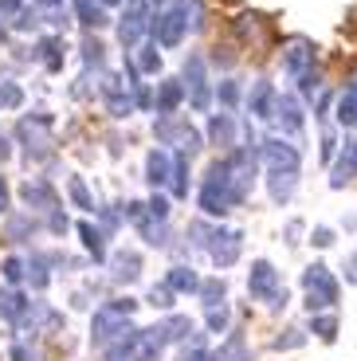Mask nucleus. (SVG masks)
I'll return each mask as SVG.
<instances>
[{
    "label": "nucleus",
    "mask_w": 357,
    "mask_h": 361,
    "mask_svg": "<svg viewBox=\"0 0 357 361\" xmlns=\"http://www.w3.org/2000/svg\"><path fill=\"white\" fill-rule=\"evenodd\" d=\"M200 27V0H165L153 20L150 36L157 39V47H181L188 32Z\"/></svg>",
    "instance_id": "f257e3e1"
},
{
    "label": "nucleus",
    "mask_w": 357,
    "mask_h": 361,
    "mask_svg": "<svg viewBox=\"0 0 357 361\" xmlns=\"http://www.w3.org/2000/svg\"><path fill=\"white\" fill-rule=\"evenodd\" d=\"M134 314H138V298H110L95 310L90 318V345L107 350L110 342H118L122 334L134 330Z\"/></svg>",
    "instance_id": "f03ea898"
},
{
    "label": "nucleus",
    "mask_w": 357,
    "mask_h": 361,
    "mask_svg": "<svg viewBox=\"0 0 357 361\" xmlns=\"http://www.w3.org/2000/svg\"><path fill=\"white\" fill-rule=\"evenodd\" d=\"M197 200H200V212H205V216H216V220H220L224 212H232V208L243 204L240 189H236V180H232V169H228L224 157L208 165L205 185H200V197Z\"/></svg>",
    "instance_id": "7ed1b4c3"
},
{
    "label": "nucleus",
    "mask_w": 357,
    "mask_h": 361,
    "mask_svg": "<svg viewBox=\"0 0 357 361\" xmlns=\"http://www.w3.org/2000/svg\"><path fill=\"white\" fill-rule=\"evenodd\" d=\"M157 0H130L122 8V20H118V44L122 47H142V39L153 32V20H157Z\"/></svg>",
    "instance_id": "20e7f679"
},
{
    "label": "nucleus",
    "mask_w": 357,
    "mask_h": 361,
    "mask_svg": "<svg viewBox=\"0 0 357 361\" xmlns=\"http://www.w3.org/2000/svg\"><path fill=\"white\" fill-rule=\"evenodd\" d=\"M181 82H185V99L193 110H208L212 106V82H208V63L200 51H188L181 63Z\"/></svg>",
    "instance_id": "39448f33"
},
{
    "label": "nucleus",
    "mask_w": 357,
    "mask_h": 361,
    "mask_svg": "<svg viewBox=\"0 0 357 361\" xmlns=\"http://www.w3.org/2000/svg\"><path fill=\"white\" fill-rule=\"evenodd\" d=\"M259 161H263L267 173H291V177H298V169H303L298 145L286 142V137H263L259 142Z\"/></svg>",
    "instance_id": "423d86ee"
},
{
    "label": "nucleus",
    "mask_w": 357,
    "mask_h": 361,
    "mask_svg": "<svg viewBox=\"0 0 357 361\" xmlns=\"http://www.w3.org/2000/svg\"><path fill=\"white\" fill-rule=\"evenodd\" d=\"M47 126H52V114H28V118H20L16 137H20V145H24L28 161H47V157H52V145H47V137L40 134V130H47Z\"/></svg>",
    "instance_id": "0eeeda50"
},
{
    "label": "nucleus",
    "mask_w": 357,
    "mask_h": 361,
    "mask_svg": "<svg viewBox=\"0 0 357 361\" xmlns=\"http://www.w3.org/2000/svg\"><path fill=\"white\" fill-rule=\"evenodd\" d=\"M303 290L306 295H318L326 307H338V295H341V283L330 267L322 259H314L310 267H303Z\"/></svg>",
    "instance_id": "6e6552de"
},
{
    "label": "nucleus",
    "mask_w": 357,
    "mask_h": 361,
    "mask_svg": "<svg viewBox=\"0 0 357 361\" xmlns=\"http://www.w3.org/2000/svg\"><path fill=\"white\" fill-rule=\"evenodd\" d=\"M243 252V232L240 228H216L212 232V244H208V259H212L216 271H228L240 263Z\"/></svg>",
    "instance_id": "1a4fd4ad"
},
{
    "label": "nucleus",
    "mask_w": 357,
    "mask_h": 361,
    "mask_svg": "<svg viewBox=\"0 0 357 361\" xmlns=\"http://www.w3.org/2000/svg\"><path fill=\"white\" fill-rule=\"evenodd\" d=\"M283 287V279H279V267L271 259H255L248 267V295L259 298V302H267L275 290Z\"/></svg>",
    "instance_id": "9d476101"
},
{
    "label": "nucleus",
    "mask_w": 357,
    "mask_h": 361,
    "mask_svg": "<svg viewBox=\"0 0 357 361\" xmlns=\"http://www.w3.org/2000/svg\"><path fill=\"white\" fill-rule=\"evenodd\" d=\"M310 71H314V44L310 39H291V44L283 47V75L303 82Z\"/></svg>",
    "instance_id": "9b49d317"
},
{
    "label": "nucleus",
    "mask_w": 357,
    "mask_h": 361,
    "mask_svg": "<svg viewBox=\"0 0 357 361\" xmlns=\"http://www.w3.org/2000/svg\"><path fill=\"white\" fill-rule=\"evenodd\" d=\"M153 134L161 137V142H169V145H181L185 154H193V149H200V130H193L188 122H177V118H157L153 122Z\"/></svg>",
    "instance_id": "f8f14e48"
},
{
    "label": "nucleus",
    "mask_w": 357,
    "mask_h": 361,
    "mask_svg": "<svg viewBox=\"0 0 357 361\" xmlns=\"http://www.w3.org/2000/svg\"><path fill=\"white\" fill-rule=\"evenodd\" d=\"M271 122L283 137H298L303 134V102L295 94H279L275 99V110H271Z\"/></svg>",
    "instance_id": "ddd939ff"
},
{
    "label": "nucleus",
    "mask_w": 357,
    "mask_h": 361,
    "mask_svg": "<svg viewBox=\"0 0 357 361\" xmlns=\"http://www.w3.org/2000/svg\"><path fill=\"white\" fill-rule=\"evenodd\" d=\"M353 180H357V134H349L330 165V189H346Z\"/></svg>",
    "instance_id": "4468645a"
},
{
    "label": "nucleus",
    "mask_w": 357,
    "mask_h": 361,
    "mask_svg": "<svg viewBox=\"0 0 357 361\" xmlns=\"http://www.w3.org/2000/svg\"><path fill=\"white\" fill-rule=\"evenodd\" d=\"M102 99H107V110L114 118H126V114H134V94L126 90L122 75H102Z\"/></svg>",
    "instance_id": "2eb2a0df"
},
{
    "label": "nucleus",
    "mask_w": 357,
    "mask_h": 361,
    "mask_svg": "<svg viewBox=\"0 0 357 361\" xmlns=\"http://www.w3.org/2000/svg\"><path fill=\"white\" fill-rule=\"evenodd\" d=\"M20 197H24L28 208H36V212H52V208H59V197H55V189L47 185L44 177H32L20 185Z\"/></svg>",
    "instance_id": "dca6fc26"
},
{
    "label": "nucleus",
    "mask_w": 357,
    "mask_h": 361,
    "mask_svg": "<svg viewBox=\"0 0 357 361\" xmlns=\"http://www.w3.org/2000/svg\"><path fill=\"white\" fill-rule=\"evenodd\" d=\"M110 275H114L118 287H134V283L142 279V255L130 252V247L114 252V259H110Z\"/></svg>",
    "instance_id": "f3484780"
},
{
    "label": "nucleus",
    "mask_w": 357,
    "mask_h": 361,
    "mask_svg": "<svg viewBox=\"0 0 357 361\" xmlns=\"http://www.w3.org/2000/svg\"><path fill=\"white\" fill-rule=\"evenodd\" d=\"M205 137L212 145H220V149H236V118L228 110H216L205 126Z\"/></svg>",
    "instance_id": "a211bd4d"
},
{
    "label": "nucleus",
    "mask_w": 357,
    "mask_h": 361,
    "mask_svg": "<svg viewBox=\"0 0 357 361\" xmlns=\"http://www.w3.org/2000/svg\"><path fill=\"white\" fill-rule=\"evenodd\" d=\"M75 232H79L83 247H87V255H90V263H107L110 259V255H107V228L90 224V220H79Z\"/></svg>",
    "instance_id": "6ab92c4d"
},
{
    "label": "nucleus",
    "mask_w": 357,
    "mask_h": 361,
    "mask_svg": "<svg viewBox=\"0 0 357 361\" xmlns=\"http://www.w3.org/2000/svg\"><path fill=\"white\" fill-rule=\"evenodd\" d=\"M275 99H279L275 82H271V79H259L255 87L248 90V110H251V118H263V122H267L271 110H275Z\"/></svg>",
    "instance_id": "aec40b11"
},
{
    "label": "nucleus",
    "mask_w": 357,
    "mask_h": 361,
    "mask_svg": "<svg viewBox=\"0 0 357 361\" xmlns=\"http://www.w3.org/2000/svg\"><path fill=\"white\" fill-rule=\"evenodd\" d=\"M181 102H185V82L181 79H161L157 99H153V110H157L161 118H173L181 110Z\"/></svg>",
    "instance_id": "412c9836"
},
{
    "label": "nucleus",
    "mask_w": 357,
    "mask_h": 361,
    "mask_svg": "<svg viewBox=\"0 0 357 361\" xmlns=\"http://www.w3.org/2000/svg\"><path fill=\"white\" fill-rule=\"evenodd\" d=\"M145 180H150L153 189H165L173 180V154L169 149H150V157H145Z\"/></svg>",
    "instance_id": "4be33fe9"
},
{
    "label": "nucleus",
    "mask_w": 357,
    "mask_h": 361,
    "mask_svg": "<svg viewBox=\"0 0 357 361\" xmlns=\"http://www.w3.org/2000/svg\"><path fill=\"white\" fill-rule=\"evenodd\" d=\"M157 334L165 345H185L193 338V318L188 314H169L165 322H157Z\"/></svg>",
    "instance_id": "5701e85b"
},
{
    "label": "nucleus",
    "mask_w": 357,
    "mask_h": 361,
    "mask_svg": "<svg viewBox=\"0 0 357 361\" xmlns=\"http://www.w3.org/2000/svg\"><path fill=\"white\" fill-rule=\"evenodd\" d=\"M32 59H40L52 75H59L63 71V36H44L32 47Z\"/></svg>",
    "instance_id": "b1692460"
},
{
    "label": "nucleus",
    "mask_w": 357,
    "mask_h": 361,
    "mask_svg": "<svg viewBox=\"0 0 357 361\" xmlns=\"http://www.w3.org/2000/svg\"><path fill=\"white\" fill-rule=\"evenodd\" d=\"M334 118H338V126L357 130V75L346 82V90L338 94V106H334Z\"/></svg>",
    "instance_id": "393cba45"
},
{
    "label": "nucleus",
    "mask_w": 357,
    "mask_h": 361,
    "mask_svg": "<svg viewBox=\"0 0 357 361\" xmlns=\"http://www.w3.org/2000/svg\"><path fill=\"white\" fill-rule=\"evenodd\" d=\"M165 283H169L177 295H200V283H205V279H200V275L188 267V263H177V267H169Z\"/></svg>",
    "instance_id": "a878e982"
},
{
    "label": "nucleus",
    "mask_w": 357,
    "mask_h": 361,
    "mask_svg": "<svg viewBox=\"0 0 357 361\" xmlns=\"http://www.w3.org/2000/svg\"><path fill=\"white\" fill-rule=\"evenodd\" d=\"M75 16L83 27H107L110 24V8L102 0H75Z\"/></svg>",
    "instance_id": "bb28decb"
},
{
    "label": "nucleus",
    "mask_w": 357,
    "mask_h": 361,
    "mask_svg": "<svg viewBox=\"0 0 357 361\" xmlns=\"http://www.w3.org/2000/svg\"><path fill=\"white\" fill-rule=\"evenodd\" d=\"M67 197H71V204L83 208V212H99V204H95V192H90V185L79 177V173H71V177H67Z\"/></svg>",
    "instance_id": "cd10ccee"
},
{
    "label": "nucleus",
    "mask_w": 357,
    "mask_h": 361,
    "mask_svg": "<svg viewBox=\"0 0 357 361\" xmlns=\"http://www.w3.org/2000/svg\"><path fill=\"white\" fill-rule=\"evenodd\" d=\"M298 189V177H291V173H267V192L275 204H286V200L295 197Z\"/></svg>",
    "instance_id": "c85d7f7f"
},
{
    "label": "nucleus",
    "mask_w": 357,
    "mask_h": 361,
    "mask_svg": "<svg viewBox=\"0 0 357 361\" xmlns=\"http://www.w3.org/2000/svg\"><path fill=\"white\" fill-rule=\"evenodd\" d=\"M52 283V255H28V287L44 290Z\"/></svg>",
    "instance_id": "c756f323"
},
{
    "label": "nucleus",
    "mask_w": 357,
    "mask_h": 361,
    "mask_svg": "<svg viewBox=\"0 0 357 361\" xmlns=\"http://www.w3.org/2000/svg\"><path fill=\"white\" fill-rule=\"evenodd\" d=\"M0 283H8V287L28 283V259H20V255H4V259H0Z\"/></svg>",
    "instance_id": "7c9ffc66"
},
{
    "label": "nucleus",
    "mask_w": 357,
    "mask_h": 361,
    "mask_svg": "<svg viewBox=\"0 0 357 361\" xmlns=\"http://www.w3.org/2000/svg\"><path fill=\"white\" fill-rule=\"evenodd\" d=\"M188 189H193V180H188V154L173 157V180H169V192L177 200L188 197Z\"/></svg>",
    "instance_id": "2f4dec72"
},
{
    "label": "nucleus",
    "mask_w": 357,
    "mask_h": 361,
    "mask_svg": "<svg viewBox=\"0 0 357 361\" xmlns=\"http://www.w3.org/2000/svg\"><path fill=\"white\" fill-rule=\"evenodd\" d=\"M138 75H161V51H157V39L138 47V63H134Z\"/></svg>",
    "instance_id": "473e14b6"
},
{
    "label": "nucleus",
    "mask_w": 357,
    "mask_h": 361,
    "mask_svg": "<svg viewBox=\"0 0 357 361\" xmlns=\"http://www.w3.org/2000/svg\"><path fill=\"white\" fill-rule=\"evenodd\" d=\"M338 318L334 314H310V334L318 338V342H326V345H334L338 342Z\"/></svg>",
    "instance_id": "72a5a7b5"
},
{
    "label": "nucleus",
    "mask_w": 357,
    "mask_h": 361,
    "mask_svg": "<svg viewBox=\"0 0 357 361\" xmlns=\"http://www.w3.org/2000/svg\"><path fill=\"white\" fill-rule=\"evenodd\" d=\"M200 302H205V310L228 302V283H224V275H212V279L200 283Z\"/></svg>",
    "instance_id": "f704fd0d"
},
{
    "label": "nucleus",
    "mask_w": 357,
    "mask_h": 361,
    "mask_svg": "<svg viewBox=\"0 0 357 361\" xmlns=\"http://www.w3.org/2000/svg\"><path fill=\"white\" fill-rule=\"evenodd\" d=\"M228 322H232V310H228V302H220V307H208V310H205L208 334H228Z\"/></svg>",
    "instance_id": "c9c22d12"
},
{
    "label": "nucleus",
    "mask_w": 357,
    "mask_h": 361,
    "mask_svg": "<svg viewBox=\"0 0 357 361\" xmlns=\"http://www.w3.org/2000/svg\"><path fill=\"white\" fill-rule=\"evenodd\" d=\"M145 302H150V307H157V310H173V302H177V290H173L169 283H153L150 295H145Z\"/></svg>",
    "instance_id": "e433bc0d"
},
{
    "label": "nucleus",
    "mask_w": 357,
    "mask_h": 361,
    "mask_svg": "<svg viewBox=\"0 0 357 361\" xmlns=\"http://www.w3.org/2000/svg\"><path fill=\"white\" fill-rule=\"evenodd\" d=\"M216 102H220L224 110H236V106H240V82H236V79H224L220 87H216Z\"/></svg>",
    "instance_id": "4c0bfd02"
},
{
    "label": "nucleus",
    "mask_w": 357,
    "mask_h": 361,
    "mask_svg": "<svg viewBox=\"0 0 357 361\" xmlns=\"http://www.w3.org/2000/svg\"><path fill=\"white\" fill-rule=\"evenodd\" d=\"M20 102H24V90L12 79H0V110H16Z\"/></svg>",
    "instance_id": "58836bf2"
},
{
    "label": "nucleus",
    "mask_w": 357,
    "mask_h": 361,
    "mask_svg": "<svg viewBox=\"0 0 357 361\" xmlns=\"http://www.w3.org/2000/svg\"><path fill=\"white\" fill-rule=\"evenodd\" d=\"M32 232H36V220H24V216H12L8 220V240H12V244H24Z\"/></svg>",
    "instance_id": "ea45409f"
},
{
    "label": "nucleus",
    "mask_w": 357,
    "mask_h": 361,
    "mask_svg": "<svg viewBox=\"0 0 357 361\" xmlns=\"http://www.w3.org/2000/svg\"><path fill=\"white\" fill-rule=\"evenodd\" d=\"M145 212H150V220H169V197L153 192V197L145 200Z\"/></svg>",
    "instance_id": "a19ab883"
},
{
    "label": "nucleus",
    "mask_w": 357,
    "mask_h": 361,
    "mask_svg": "<svg viewBox=\"0 0 357 361\" xmlns=\"http://www.w3.org/2000/svg\"><path fill=\"white\" fill-rule=\"evenodd\" d=\"M102 59H107L102 44H99V39H87V44H83V63H87V67H102Z\"/></svg>",
    "instance_id": "79ce46f5"
},
{
    "label": "nucleus",
    "mask_w": 357,
    "mask_h": 361,
    "mask_svg": "<svg viewBox=\"0 0 357 361\" xmlns=\"http://www.w3.org/2000/svg\"><path fill=\"white\" fill-rule=\"evenodd\" d=\"M8 357L12 361H40V350H36V345H24V342H12L8 345Z\"/></svg>",
    "instance_id": "37998d69"
},
{
    "label": "nucleus",
    "mask_w": 357,
    "mask_h": 361,
    "mask_svg": "<svg viewBox=\"0 0 357 361\" xmlns=\"http://www.w3.org/2000/svg\"><path fill=\"white\" fill-rule=\"evenodd\" d=\"M303 342H306V334H303V330H286V334H283V338H275L271 345H275V350H298Z\"/></svg>",
    "instance_id": "c03bdc74"
},
{
    "label": "nucleus",
    "mask_w": 357,
    "mask_h": 361,
    "mask_svg": "<svg viewBox=\"0 0 357 361\" xmlns=\"http://www.w3.org/2000/svg\"><path fill=\"white\" fill-rule=\"evenodd\" d=\"M310 244L314 247H334V228H326V224L310 228Z\"/></svg>",
    "instance_id": "a18cd8bd"
},
{
    "label": "nucleus",
    "mask_w": 357,
    "mask_h": 361,
    "mask_svg": "<svg viewBox=\"0 0 357 361\" xmlns=\"http://www.w3.org/2000/svg\"><path fill=\"white\" fill-rule=\"evenodd\" d=\"M153 99H157V94H153L145 82H138V87H134V106L138 110H153Z\"/></svg>",
    "instance_id": "49530a36"
},
{
    "label": "nucleus",
    "mask_w": 357,
    "mask_h": 361,
    "mask_svg": "<svg viewBox=\"0 0 357 361\" xmlns=\"http://www.w3.org/2000/svg\"><path fill=\"white\" fill-rule=\"evenodd\" d=\"M318 154H322V161H330V165H334V157H338V137H334L330 130L322 134V149H318Z\"/></svg>",
    "instance_id": "de8ad7c7"
},
{
    "label": "nucleus",
    "mask_w": 357,
    "mask_h": 361,
    "mask_svg": "<svg viewBox=\"0 0 357 361\" xmlns=\"http://www.w3.org/2000/svg\"><path fill=\"white\" fill-rule=\"evenodd\" d=\"M47 228H52L55 235H63V232H67L71 224H67V216H63L59 208H52V212H47Z\"/></svg>",
    "instance_id": "09e8293b"
},
{
    "label": "nucleus",
    "mask_w": 357,
    "mask_h": 361,
    "mask_svg": "<svg viewBox=\"0 0 357 361\" xmlns=\"http://www.w3.org/2000/svg\"><path fill=\"white\" fill-rule=\"evenodd\" d=\"M283 240H286V247H298V240H303V220H291L286 232H283Z\"/></svg>",
    "instance_id": "8fccbe9b"
},
{
    "label": "nucleus",
    "mask_w": 357,
    "mask_h": 361,
    "mask_svg": "<svg viewBox=\"0 0 357 361\" xmlns=\"http://www.w3.org/2000/svg\"><path fill=\"white\" fill-rule=\"evenodd\" d=\"M36 20H40L36 12H28V8H24L16 20H12V27H16V32H32V27H36Z\"/></svg>",
    "instance_id": "3c124183"
},
{
    "label": "nucleus",
    "mask_w": 357,
    "mask_h": 361,
    "mask_svg": "<svg viewBox=\"0 0 357 361\" xmlns=\"http://www.w3.org/2000/svg\"><path fill=\"white\" fill-rule=\"evenodd\" d=\"M286 298H291V290H286V287H279L275 295H271L267 302H263V307H267V310H286Z\"/></svg>",
    "instance_id": "603ef678"
},
{
    "label": "nucleus",
    "mask_w": 357,
    "mask_h": 361,
    "mask_svg": "<svg viewBox=\"0 0 357 361\" xmlns=\"http://www.w3.org/2000/svg\"><path fill=\"white\" fill-rule=\"evenodd\" d=\"M20 12H24L20 8V0H0V20H16Z\"/></svg>",
    "instance_id": "864d4df0"
},
{
    "label": "nucleus",
    "mask_w": 357,
    "mask_h": 361,
    "mask_svg": "<svg viewBox=\"0 0 357 361\" xmlns=\"http://www.w3.org/2000/svg\"><path fill=\"white\" fill-rule=\"evenodd\" d=\"M341 275H346V283H353V287H357V252H349V259H346V267H341Z\"/></svg>",
    "instance_id": "5fc2aeb1"
},
{
    "label": "nucleus",
    "mask_w": 357,
    "mask_h": 361,
    "mask_svg": "<svg viewBox=\"0 0 357 361\" xmlns=\"http://www.w3.org/2000/svg\"><path fill=\"white\" fill-rule=\"evenodd\" d=\"M8 204H12V192H8V180H4V173H0V216L8 212Z\"/></svg>",
    "instance_id": "6e6d98bb"
},
{
    "label": "nucleus",
    "mask_w": 357,
    "mask_h": 361,
    "mask_svg": "<svg viewBox=\"0 0 357 361\" xmlns=\"http://www.w3.org/2000/svg\"><path fill=\"white\" fill-rule=\"evenodd\" d=\"M298 90H303V94H314V90H318V75L310 71V75H306L303 82H298Z\"/></svg>",
    "instance_id": "4d7b16f0"
},
{
    "label": "nucleus",
    "mask_w": 357,
    "mask_h": 361,
    "mask_svg": "<svg viewBox=\"0 0 357 361\" xmlns=\"http://www.w3.org/2000/svg\"><path fill=\"white\" fill-rule=\"evenodd\" d=\"M63 4H67V0H36V8H40V12H59Z\"/></svg>",
    "instance_id": "13d9d810"
},
{
    "label": "nucleus",
    "mask_w": 357,
    "mask_h": 361,
    "mask_svg": "<svg viewBox=\"0 0 357 361\" xmlns=\"http://www.w3.org/2000/svg\"><path fill=\"white\" fill-rule=\"evenodd\" d=\"M12 157V145H8V137H0V161H8Z\"/></svg>",
    "instance_id": "bf43d9fd"
},
{
    "label": "nucleus",
    "mask_w": 357,
    "mask_h": 361,
    "mask_svg": "<svg viewBox=\"0 0 357 361\" xmlns=\"http://www.w3.org/2000/svg\"><path fill=\"white\" fill-rule=\"evenodd\" d=\"M346 228H349V232H357V216H346Z\"/></svg>",
    "instance_id": "052dcab7"
}]
</instances>
